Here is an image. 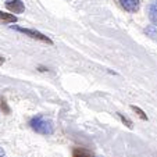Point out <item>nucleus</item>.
I'll return each mask as SVG.
<instances>
[{"label": "nucleus", "instance_id": "nucleus-5", "mask_svg": "<svg viewBox=\"0 0 157 157\" xmlns=\"http://www.w3.org/2000/svg\"><path fill=\"white\" fill-rule=\"evenodd\" d=\"M149 18L154 25H157V0L149 4Z\"/></svg>", "mask_w": 157, "mask_h": 157}, {"label": "nucleus", "instance_id": "nucleus-7", "mask_svg": "<svg viewBox=\"0 0 157 157\" xmlns=\"http://www.w3.org/2000/svg\"><path fill=\"white\" fill-rule=\"evenodd\" d=\"M0 21L4 24H14V22H17V17L14 14H9V13H4L0 10Z\"/></svg>", "mask_w": 157, "mask_h": 157}, {"label": "nucleus", "instance_id": "nucleus-3", "mask_svg": "<svg viewBox=\"0 0 157 157\" xmlns=\"http://www.w3.org/2000/svg\"><path fill=\"white\" fill-rule=\"evenodd\" d=\"M4 6L10 13H14V14H21L25 11V6L21 0H6Z\"/></svg>", "mask_w": 157, "mask_h": 157}, {"label": "nucleus", "instance_id": "nucleus-12", "mask_svg": "<svg viewBox=\"0 0 157 157\" xmlns=\"http://www.w3.org/2000/svg\"><path fill=\"white\" fill-rule=\"evenodd\" d=\"M0 157H6V153H4L3 147H0Z\"/></svg>", "mask_w": 157, "mask_h": 157}, {"label": "nucleus", "instance_id": "nucleus-8", "mask_svg": "<svg viewBox=\"0 0 157 157\" xmlns=\"http://www.w3.org/2000/svg\"><path fill=\"white\" fill-rule=\"evenodd\" d=\"M131 109H132L133 111H135V113H136L138 116H139L140 118L143 120V121H146V120H147V116H146V114L143 113V111H142V110L139 109V107H136V106H131Z\"/></svg>", "mask_w": 157, "mask_h": 157}, {"label": "nucleus", "instance_id": "nucleus-6", "mask_svg": "<svg viewBox=\"0 0 157 157\" xmlns=\"http://www.w3.org/2000/svg\"><path fill=\"white\" fill-rule=\"evenodd\" d=\"M72 157H93L92 151L85 147H74L72 149Z\"/></svg>", "mask_w": 157, "mask_h": 157}, {"label": "nucleus", "instance_id": "nucleus-9", "mask_svg": "<svg viewBox=\"0 0 157 157\" xmlns=\"http://www.w3.org/2000/svg\"><path fill=\"white\" fill-rule=\"evenodd\" d=\"M145 32L147 33L149 36H151V38H156V36H157V29H156V27H154V25H151V27H147L145 29Z\"/></svg>", "mask_w": 157, "mask_h": 157}, {"label": "nucleus", "instance_id": "nucleus-4", "mask_svg": "<svg viewBox=\"0 0 157 157\" xmlns=\"http://www.w3.org/2000/svg\"><path fill=\"white\" fill-rule=\"evenodd\" d=\"M121 7L128 13H136L139 10L140 2L139 0H118Z\"/></svg>", "mask_w": 157, "mask_h": 157}, {"label": "nucleus", "instance_id": "nucleus-13", "mask_svg": "<svg viewBox=\"0 0 157 157\" xmlns=\"http://www.w3.org/2000/svg\"><path fill=\"white\" fill-rule=\"evenodd\" d=\"M4 61H6V59H4L3 56H0V65H3V64H4Z\"/></svg>", "mask_w": 157, "mask_h": 157}, {"label": "nucleus", "instance_id": "nucleus-2", "mask_svg": "<svg viewBox=\"0 0 157 157\" xmlns=\"http://www.w3.org/2000/svg\"><path fill=\"white\" fill-rule=\"evenodd\" d=\"M11 29L17 31V32L24 33V35L29 36V38H32V39H36V40L44 42V43H48V44H53V40H52L50 38H48L46 35H43L42 32H39V31H36V29H29V28H22V27H17V25H11Z\"/></svg>", "mask_w": 157, "mask_h": 157}, {"label": "nucleus", "instance_id": "nucleus-11", "mask_svg": "<svg viewBox=\"0 0 157 157\" xmlns=\"http://www.w3.org/2000/svg\"><path fill=\"white\" fill-rule=\"evenodd\" d=\"M118 116H120V118H121V121L124 122V124H127V127H128V128H132V122H131L127 118V117H124L122 114H118Z\"/></svg>", "mask_w": 157, "mask_h": 157}, {"label": "nucleus", "instance_id": "nucleus-1", "mask_svg": "<svg viewBox=\"0 0 157 157\" xmlns=\"http://www.w3.org/2000/svg\"><path fill=\"white\" fill-rule=\"evenodd\" d=\"M29 125L36 133H40V135H52L54 131L53 128V122L50 120L44 118L43 116H35L31 118Z\"/></svg>", "mask_w": 157, "mask_h": 157}, {"label": "nucleus", "instance_id": "nucleus-10", "mask_svg": "<svg viewBox=\"0 0 157 157\" xmlns=\"http://www.w3.org/2000/svg\"><path fill=\"white\" fill-rule=\"evenodd\" d=\"M0 109L3 110L4 113H7V114H9V113H10V109H9V106H7L6 100H4V99H3V98H0Z\"/></svg>", "mask_w": 157, "mask_h": 157}]
</instances>
